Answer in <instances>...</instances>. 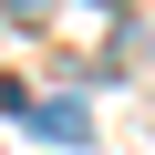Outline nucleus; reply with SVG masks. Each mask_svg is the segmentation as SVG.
I'll list each match as a JSON object with an SVG mask.
<instances>
[{"label":"nucleus","instance_id":"1","mask_svg":"<svg viewBox=\"0 0 155 155\" xmlns=\"http://www.w3.org/2000/svg\"><path fill=\"white\" fill-rule=\"evenodd\" d=\"M31 124H41L52 145H93V114H83V104H31Z\"/></svg>","mask_w":155,"mask_h":155}]
</instances>
